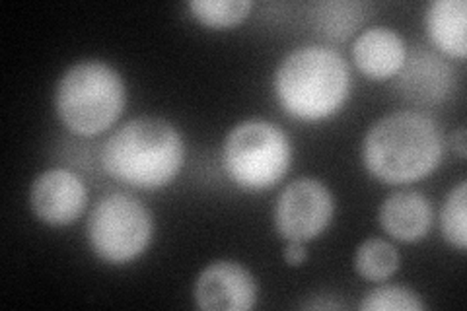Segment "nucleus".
Listing matches in <instances>:
<instances>
[{
  "label": "nucleus",
  "instance_id": "6e6552de",
  "mask_svg": "<svg viewBox=\"0 0 467 311\" xmlns=\"http://www.w3.org/2000/svg\"><path fill=\"white\" fill-rule=\"evenodd\" d=\"M193 298L202 311H250L257 304V283L244 264L214 261L199 273Z\"/></svg>",
  "mask_w": 467,
  "mask_h": 311
},
{
  "label": "nucleus",
  "instance_id": "f8f14e48",
  "mask_svg": "<svg viewBox=\"0 0 467 311\" xmlns=\"http://www.w3.org/2000/svg\"><path fill=\"white\" fill-rule=\"evenodd\" d=\"M378 220L379 226L393 240L413 244L427 238L432 228L434 211L431 201L422 192L396 191L379 206Z\"/></svg>",
  "mask_w": 467,
  "mask_h": 311
},
{
  "label": "nucleus",
  "instance_id": "7ed1b4c3",
  "mask_svg": "<svg viewBox=\"0 0 467 311\" xmlns=\"http://www.w3.org/2000/svg\"><path fill=\"white\" fill-rule=\"evenodd\" d=\"M273 90L290 117L308 123L324 121L347 103L350 70L345 57L331 47H298L276 67Z\"/></svg>",
  "mask_w": 467,
  "mask_h": 311
},
{
  "label": "nucleus",
  "instance_id": "2eb2a0df",
  "mask_svg": "<svg viewBox=\"0 0 467 311\" xmlns=\"http://www.w3.org/2000/svg\"><path fill=\"white\" fill-rule=\"evenodd\" d=\"M364 22L360 3H321L314 10L317 32L331 41H345Z\"/></svg>",
  "mask_w": 467,
  "mask_h": 311
},
{
  "label": "nucleus",
  "instance_id": "f03ea898",
  "mask_svg": "<svg viewBox=\"0 0 467 311\" xmlns=\"http://www.w3.org/2000/svg\"><path fill=\"white\" fill-rule=\"evenodd\" d=\"M101 166L115 181L154 191L171 183L185 164L182 132L160 117H137L101 146Z\"/></svg>",
  "mask_w": 467,
  "mask_h": 311
},
{
  "label": "nucleus",
  "instance_id": "ddd939ff",
  "mask_svg": "<svg viewBox=\"0 0 467 311\" xmlns=\"http://www.w3.org/2000/svg\"><path fill=\"white\" fill-rule=\"evenodd\" d=\"M425 24L432 47L438 53L463 61L467 53L465 0H434L427 8Z\"/></svg>",
  "mask_w": 467,
  "mask_h": 311
},
{
  "label": "nucleus",
  "instance_id": "39448f33",
  "mask_svg": "<svg viewBox=\"0 0 467 311\" xmlns=\"http://www.w3.org/2000/svg\"><path fill=\"white\" fill-rule=\"evenodd\" d=\"M228 180L245 192H263L279 185L292 164L286 132L265 119H247L234 127L223 146Z\"/></svg>",
  "mask_w": 467,
  "mask_h": 311
},
{
  "label": "nucleus",
  "instance_id": "20e7f679",
  "mask_svg": "<svg viewBox=\"0 0 467 311\" xmlns=\"http://www.w3.org/2000/svg\"><path fill=\"white\" fill-rule=\"evenodd\" d=\"M127 103V88L111 65L80 61L68 67L55 88V111L70 132L96 137L111 129Z\"/></svg>",
  "mask_w": 467,
  "mask_h": 311
},
{
  "label": "nucleus",
  "instance_id": "9d476101",
  "mask_svg": "<svg viewBox=\"0 0 467 311\" xmlns=\"http://www.w3.org/2000/svg\"><path fill=\"white\" fill-rule=\"evenodd\" d=\"M398 90L415 106H438L456 90V70L438 51L427 47L407 51L398 72Z\"/></svg>",
  "mask_w": 467,
  "mask_h": 311
},
{
  "label": "nucleus",
  "instance_id": "a211bd4d",
  "mask_svg": "<svg viewBox=\"0 0 467 311\" xmlns=\"http://www.w3.org/2000/svg\"><path fill=\"white\" fill-rule=\"evenodd\" d=\"M427 307L429 306L422 302L415 290L398 285L378 286L364 295L360 302L362 311H422Z\"/></svg>",
  "mask_w": 467,
  "mask_h": 311
},
{
  "label": "nucleus",
  "instance_id": "dca6fc26",
  "mask_svg": "<svg viewBox=\"0 0 467 311\" xmlns=\"http://www.w3.org/2000/svg\"><path fill=\"white\" fill-rule=\"evenodd\" d=\"M252 0H193L187 8L204 27H234L242 24L254 10Z\"/></svg>",
  "mask_w": 467,
  "mask_h": 311
},
{
  "label": "nucleus",
  "instance_id": "f257e3e1",
  "mask_svg": "<svg viewBox=\"0 0 467 311\" xmlns=\"http://www.w3.org/2000/svg\"><path fill=\"white\" fill-rule=\"evenodd\" d=\"M360 154L364 168L378 181L409 185L425 180L441 166L444 135L427 113L396 111L368 129Z\"/></svg>",
  "mask_w": 467,
  "mask_h": 311
},
{
  "label": "nucleus",
  "instance_id": "aec40b11",
  "mask_svg": "<svg viewBox=\"0 0 467 311\" xmlns=\"http://www.w3.org/2000/svg\"><path fill=\"white\" fill-rule=\"evenodd\" d=\"M454 146L460 154V158H465V129H458L456 135H454Z\"/></svg>",
  "mask_w": 467,
  "mask_h": 311
},
{
  "label": "nucleus",
  "instance_id": "f3484780",
  "mask_svg": "<svg viewBox=\"0 0 467 311\" xmlns=\"http://www.w3.org/2000/svg\"><path fill=\"white\" fill-rule=\"evenodd\" d=\"M441 232L444 240L465 254L467 247V181H460L448 192L441 211Z\"/></svg>",
  "mask_w": 467,
  "mask_h": 311
},
{
  "label": "nucleus",
  "instance_id": "9b49d317",
  "mask_svg": "<svg viewBox=\"0 0 467 311\" xmlns=\"http://www.w3.org/2000/svg\"><path fill=\"white\" fill-rule=\"evenodd\" d=\"M407 57V46L396 29L374 26L358 34L353 46L357 68L370 80L398 77Z\"/></svg>",
  "mask_w": 467,
  "mask_h": 311
},
{
  "label": "nucleus",
  "instance_id": "1a4fd4ad",
  "mask_svg": "<svg viewBox=\"0 0 467 311\" xmlns=\"http://www.w3.org/2000/svg\"><path fill=\"white\" fill-rule=\"evenodd\" d=\"M88 204V189L80 177L63 168H53L36 177L29 189V206L47 226H68L77 222Z\"/></svg>",
  "mask_w": 467,
  "mask_h": 311
},
{
  "label": "nucleus",
  "instance_id": "423d86ee",
  "mask_svg": "<svg viewBox=\"0 0 467 311\" xmlns=\"http://www.w3.org/2000/svg\"><path fill=\"white\" fill-rule=\"evenodd\" d=\"M154 220L144 202L129 192L101 197L88 216L86 238L94 254L109 264H127L149 249Z\"/></svg>",
  "mask_w": 467,
  "mask_h": 311
},
{
  "label": "nucleus",
  "instance_id": "6ab92c4d",
  "mask_svg": "<svg viewBox=\"0 0 467 311\" xmlns=\"http://www.w3.org/2000/svg\"><path fill=\"white\" fill-rule=\"evenodd\" d=\"M283 259L288 266H298L306 259H308V249H306V244L302 242H288L285 247Z\"/></svg>",
  "mask_w": 467,
  "mask_h": 311
},
{
  "label": "nucleus",
  "instance_id": "4468645a",
  "mask_svg": "<svg viewBox=\"0 0 467 311\" xmlns=\"http://www.w3.org/2000/svg\"><path fill=\"white\" fill-rule=\"evenodd\" d=\"M400 269V254L389 242L382 238H370L357 247L355 271L364 280L382 283L391 278Z\"/></svg>",
  "mask_w": 467,
  "mask_h": 311
},
{
  "label": "nucleus",
  "instance_id": "0eeeda50",
  "mask_svg": "<svg viewBox=\"0 0 467 311\" xmlns=\"http://www.w3.org/2000/svg\"><path fill=\"white\" fill-rule=\"evenodd\" d=\"M335 214V199L329 187L300 177L288 183L275 204V228L286 242H312L324 233Z\"/></svg>",
  "mask_w": 467,
  "mask_h": 311
}]
</instances>
